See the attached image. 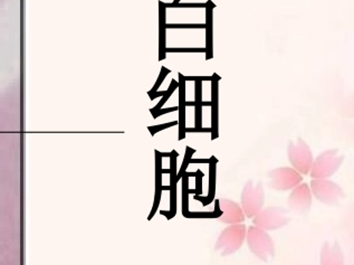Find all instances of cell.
Returning <instances> with one entry per match:
<instances>
[{
  "instance_id": "obj_3",
  "label": "cell",
  "mask_w": 354,
  "mask_h": 265,
  "mask_svg": "<svg viewBox=\"0 0 354 265\" xmlns=\"http://www.w3.org/2000/svg\"><path fill=\"white\" fill-rule=\"evenodd\" d=\"M344 156L340 155L339 149L324 152L312 163L310 175L313 179H328L340 170Z\"/></svg>"
},
{
  "instance_id": "obj_2",
  "label": "cell",
  "mask_w": 354,
  "mask_h": 265,
  "mask_svg": "<svg viewBox=\"0 0 354 265\" xmlns=\"http://www.w3.org/2000/svg\"><path fill=\"white\" fill-rule=\"evenodd\" d=\"M246 225L241 224L230 225L225 228L218 237L215 245V250H219L221 257H227L236 253L241 250L246 239Z\"/></svg>"
},
{
  "instance_id": "obj_9",
  "label": "cell",
  "mask_w": 354,
  "mask_h": 265,
  "mask_svg": "<svg viewBox=\"0 0 354 265\" xmlns=\"http://www.w3.org/2000/svg\"><path fill=\"white\" fill-rule=\"evenodd\" d=\"M312 197L313 196H312L310 186L305 183H301L299 186L292 190V192L288 196V208L294 213L305 215L311 210Z\"/></svg>"
},
{
  "instance_id": "obj_7",
  "label": "cell",
  "mask_w": 354,
  "mask_h": 265,
  "mask_svg": "<svg viewBox=\"0 0 354 265\" xmlns=\"http://www.w3.org/2000/svg\"><path fill=\"white\" fill-rule=\"evenodd\" d=\"M288 159L293 170L301 175H308L313 163V154L308 143L302 138H297V143H290L288 148Z\"/></svg>"
},
{
  "instance_id": "obj_10",
  "label": "cell",
  "mask_w": 354,
  "mask_h": 265,
  "mask_svg": "<svg viewBox=\"0 0 354 265\" xmlns=\"http://www.w3.org/2000/svg\"><path fill=\"white\" fill-rule=\"evenodd\" d=\"M216 205H218V210L221 213L218 216V221L228 225L244 223L246 217L239 203L230 199H221L216 201Z\"/></svg>"
},
{
  "instance_id": "obj_5",
  "label": "cell",
  "mask_w": 354,
  "mask_h": 265,
  "mask_svg": "<svg viewBox=\"0 0 354 265\" xmlns=\"http://www.w3.org/2000/svg\"><path fill=\"white\" fill-rule=\"evenodd\" d=\"M312 196L322 204L328 206H339L341 199H346V194L337 183L328 179H312Z\"/></svg>"
},
{
  "instance_id": "obj_1",
  "label": "cell",
  "mask_w": 354,
  "mask_h": 265,
  "mask_svg": "<svg viewBox=\"0 0 354 265\" xmlns=\"http://www.w3.org/2000/svg\"><path fill=\"white\" fill-rule=\"evenodd\" d=\"M246 242L250 252L263 262H268L270 257H275V244L266 230L252 225L246 230Z\"/></svg>"
},
{
  "instance_id": "obj_11",
  "label": "cell",
  "mask_w": 354,
  "mask_h": 265,
  "mask_svg": "<svg viewBox=\"0 0 354 265\" xmlns=\"http://www.w3.org/2000/svg\"><path fill=\"white\" fill-rule=\"evenodd\" d=\"M321 265H344V254L339 242L324 243L319 254Z\"/></svg>"
},
{
  "instance_id": "obj_4",
  "label": "cell",
  "mask_w": 354,
  "mask_h": 265,
  "mask_svg": "<svg viewBox=\"0 0 354 265\" xmlns=\"http://www.w3.org/2000/svg\"><path fill=\"white\" fill-rule=\"evenodd\" d=\"M241 210L244 212L245 217L254 219L263 210L265 203L264 187L259 181L257 186H254L252 181H247L241 192Z\"/></svg>"
},
{
  "instance_id": "obj_6",
  "label": "cell",
  "mask_w": 354,
  "mask_h": 265,
  "mask_svg": "<svg viewBox=\"0 0 354 265\" xmlns=\"http://www.w3.org/2000/svg\"><path fill=\"white\" fill-rule=\"evenodd\" d=\"M292 221L288 210L283 207L270 206L261 210L253 219V223L261 230H276L284 228Z\"/></svg>"
},
{
  "instance_id": "obj_8",
  "label": "cell",
  "mask_w": 354,
  "mask_h": 265,
  "mask_svg": "<svg viewBox=\"0 0 354 265\" xmlns=\"http://www.w3.org/2000/svg\"><path fill=\"white\" fill-rule=\"evenodd\" d=\"M268 176L270 178V184H268L270 188L279 190V192L292 190L303 183L302 175L290 167L276 168V170H272Z\"/></svg>"
}]
</instances>
